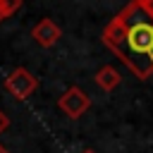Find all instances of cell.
Returning <instances> with one entry per match:
<instances>
[{
	"instance_id": "obj_1",
	"label": "cell",
	"mask_w": 153,
	"mask_h": 153,
	"mask_svg": "<svg viewBox=\"0 0 153 153\" xmlns=\"http://www.w3.org/2000/svg\"><path fill=\"white\" fill-rule=\"evenodd\" d=\"M103 43L134 72L136 79L153 76V17L141 0H131L103 29Z\"/></svg>"
},
{
	"instance_id": "obj_2",
	"label": "cell",
	"mask_w": 153,
	"mask_h": 153,
	"mask_svg": "<svg viewBox=\"0 0 153 153\" xmlns=\"http://www.w3.org/2000/svg\"><path fill=\"white\" fill-rule=\"evenodd\" d=\"M57 105H60V110L67 115V117H72V120H79L88 108H91V98L79 88V86H72V88H67L62 96H60V100H57Z\"/></svg>"
},
{
	"instance_id": "obj_3",
	"label": "cell",
	"mask_w": 153,
	"mask_h": 153,
	"mask_svg": "<svg viewBox=\"0 0 153 153\" xmlns=\"http://www.w3.org/2000/svg\"><path fill=\"white\" fill-rule=\"evenodd\" d=\"M36 86H38V79H36L29 69H24V67L14 69V72L5 79V88H7L14 98H26V96H31V93L36 91Z\"/></svg>"
},
{
	"instance_id": "obj_4",
	"label": "cell",
	"mask_w": 153,
	"mask_h": 153,
	"mask_svg": "<svg viewBox=\"0 0 153 153\" xmlns=\"http://www.w3.org/2000/svg\"><path fill=\"white\" fill-rule=\"evenodd\" d=\"M31 36H33V41H36L38 45L50 48V45L57 43V38L62 36V31H60V26H57L53 19H41V22L31 29Z\"/></svg>"
},
{
	"instance_id": "obj_5",
	"label": "cell",
	"mask_w": 153,
	"mask_h": 153,
	"mask_svg": "<svg viewBox=\"0 0 153 153\" xmlns=\"http://www.w3.org/2000/svg\"><path fill=\"white\" fill-rule=\"evenodd\" d=\"M120 81H122L120 72H117L115 67H110V65H105V67H100V69L96 72V84H98L103 91H112V88H117Z\"/></svg>"
},
{
	"instance_id": "obj_6",
	"label": "cell",
	"mask_w": 153,
	"mask_h": 153,
	"mask_svg": "<svg viewBox=\"0 0 153 153\" xmlns=\"http://www.w3.org/2000/svg\"><path fill=\"white\" fill-rule=\"evenodd\" d=\"M0 2H2V12H5V17L14 14V12L22 7V0H0Z\"/></svg>"
},
{
	"instance_id": "obj_7",
	"label": "cell",
	"mask_w": 153,
	"mask_h": 153,
	"mask_svg": "<svg viewBox=\"0 0 153 153\" xmlns=\"http://www.w3.org/2000/svg\"><path fill=\"white\" fill-rule=\"evenodd\" d=\"M7 124H10V120H7V115H5L2 110H0V134H2L5 129H7Z\"/></svg>"
},
{
	"instance_id": "obj_8",
	"label": "cell",
	"mask_w": 153,
	"mask_h": 153,
	"mask_svg": "<svg viewBox=\"0 0 153 153\" xmlns=\"http://www.w3.org/2000/svg\"><path fill=\"white\" fill-rule=\"evenodd\" d=\"M143 7H146V12L153 17V0H148V2H143Z\"/></svg>"
},
{
	"instance_id": "obj_9",
	"label": "cell",
	"mask_w": 153,
	"mask_h": 153,
	"mask_svg": "<svg viewBox=\"0 0 153 153\" xmlns=\"http://www.w3.org/2000/svg\"><path fill=\"white\" fill-rule=\"evenodd\" d=\"M5 19V12H2V2H0V22Z\"/></svg>"
},
{
	"instance_id": "obj_10",
	"label": "cell",
	"mask_w": 153,
	"mask_h": 153,
	"mask_svg": "<svg viewBox=\"0 0 153 153\" xmlns=\"http://www.w3.org/2000/svg\"><path fill=\"white\" fill-rule=\"evenodd\" d=\"M81 153H96V151H93V148H86V151H81Z\"/></svg>"
},
{
	"instance_id": "obj_11",
	"label": "cell",
	"mask_w": 153,
	"mask_h": 153,
	"mask_svg": "<svg viewBox=\"0 0 153 153\" xmlns=\"http://www.w3.org/2000/svg\"><path fill=\"white\" fill-rule=\"evenodd\" d=\"M0 153H7V151H5V148H2V146H0Z\"/></svg>"
},
{
	"instance_id": "obj_12",
	"label": "cell",
	"mask_w": 153,
	"mask_h": 153,
	"mask_svg": "<svg viewBox=\"0 0 153 153\" xmlns=\"http://www.w3.org/2000/svg\"><path fill=\"white\" fill-rule=\"evenodd\" d=\"M141 2H148V0H141Z\"/></svg>"
}]
</instances>
